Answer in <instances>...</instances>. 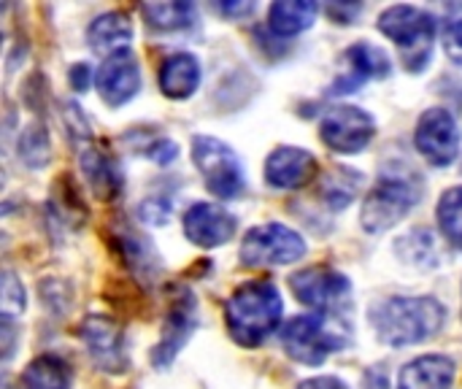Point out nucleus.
<instances>
[{
  "label": "nucleus",
  "instance_id": "423d86ee",
  "mask_svg": "<svg viewBox=\"0 0 462 389\" xmlns=\"http://www.w3.org/2000/svg\"><path fill=\"white\" fill-rule=\"evenodd\" d=\"M192 162L203 176V184L219 200H236L246 190V176L238 154L219 138L195 135L192 138Z\"/></svg>",
  "mask_w": 462,
  "mask_h": 389
},
{
  "label": "nucleus",
  "instance_id": "0eeeda50",
  "mask_svg": "<svg viewBox=\"0 0 462 389\" xmlns=\"http://www.w3.org/2000/svg\"><path fill=\"white\" fill-rule=\"evenodd\" d=\"M306 241L287 225L268 222L252 227L241 241V263L246 268H271V265H292L303 260Z\"/></svg>",
  "mask_w": 462,
  "mask_h": 389
},
{
  "label": "nucleus",
  "instance_id": "393cba45",
  "mask_svg": "<svg viewBox=\"0 0 462 389\" xmlns=\"http://www.w3.org/2000/svg\"><path fill=\"white\" fill-rule=\"evenodd\" d=\"M436 217H439V227L444 238L452 246L462 249V187H452L441 195Z\"/></svg>",
  "mask_w": 462,
  "mask_h": 389
},
{
  "label": "nucleus",
  "instance_id": "7ed1b4c3",
  "mask_svg": "<svg viewBox=\"0 0 462 389\" xmlns=\"http://www.w3.org/2000/svg\"><path fill=\"white\" fill-rule=\"evenodd\" d=\"M284 352L303 366H322L352 341V330L338 314H306L282 328Z\"/></svg>",
  "mask_w": 462,
  "mask_h": 389
},
{
  "label": "nucleus",
  "instance_id": "39448f33",
  "mask_svg": "<svg viewBox=\"0 0 462 389\" xmlns=\"http://www.w3.org/2000/svg\"><path fill=\"white\" fill-rule=\"evenodd\" d=\"M379 30L403 51L409 70H425L436 41V16L430 11L417 5H390L379 16Z\"/></svg>",
  "mask_w": 462,
  "mask_h": 389
},
{
  "label": "nucleus",
  "instance_id": "473e14b6",
  "mask_svg": "<svg viewBox=\"0 0 462 389\" xmlns=\"http://www.w3.org/2000/svg\"><path fill=\"white\" fill-rule=\"evenodd\" d=\"M298 389H349L338 376H314V379H306L300 382Z\"/></svg>",
  "mask_w": 462,
  "mask_h": 389
},
{
  "label": "nucleus",
  "instance_id": "f704fd0d",
  "mask_svg": "<svg viewBox=\"0 0 462 389\" xmlns=\"http://www.w3.org/2000/svg\"><path fill=\"white\" fill-rule=\"evenodd\" d=\"M217 8L222 14H230V16H244V14H252L254 11V3H219Z\"/></svg>",
  "mask_w": 462,
  "mask_h": 389
},
{
  "label": "nucleus",
  "instance_id": "20e7f679",
  "mask_svg": "<svg viewBox=\"0 0 462 389\" xmlns=\"http://www.w3.org/2000/svg\"><path fill=\"white\" fill-rule=\"evenodd\" d=\"M425 184L417 171L382 173V179L368 190L363 203V227L368 233H384L395 227L420 200Z\"/></svg>",
  "mask_w": 462,
  "mask_h": 389
},
{
  "label": "nucleus",
  "instance_id": "1a4fd4ad",
  "mask_svg": "<svg viewBox=\"0 0 462 389\" xmlns=\"http://www.w3.org/2000/svg\"><path fill=\"white\" fill-rule=\"evenodd\" d=\"M376 135V122L357 106H336L322 116L319 138L336 154H360Z\"/></svg>",
  "mask_w": 462,
  "mask_h": 389
},
{
  "label": "nucleus",
  "instance_id": "c85d7f7f",
  "mask_svg": "<svg viewBox=\"0 0 462 389\" xmlns=\"http://www.w3.org/2000/svg\"><path fill=\"white\" fill-rule=\"evenodd\" d=\"M141 217L143 222H152V225H165L168 217H171V203L162 200V198H152L141 206Z\"/></svg>",
  "mask_w": 462,
  "mask_h": 389
},
{
  "label": "nucleus",
  "instance_id": "72a5a7b5",
  "mask_svg": "<svg viewBox=\"0 0 462 389\" xmlns=\"http://www.w3.org/2000/svg\"><path fill=\"white\" fill-rule=\"evenodd\" d=\"M325 11H328V14H338V11H341V16H338V19L333 16V19H336L338 24H346V22H352V16H355V14H360V5H341V3H330V5H325Z\"/></svg>",
  "mask_w": 462,
  "mask_h": 389
},
{
  "label": "nucleus",
  "instance_id": "f3484780",
  "mask_svg": "<svg viewBox=\"0 0 462 389\" xmlns=\"http://www.w3.org/2000/svg\"><path fill=\"white\" fill-rule=\"evenodd\" d=\"M455 360L447 355H422L401 368L398 389H452Z\"/></svg>",
  "mask_w": 462,
  "mask_h": 389
},
{
  "label": "nucleus",
  "instance_id": "6ab92c4d",
  "mask_svg": "<svg viewBox=\"0 0 462 389\" xmlns=\"http://www.w3.org/2000/svg\"><path fill=\"white\" fill-rule=\"evenodd\" d=\"M130 38H133V24L122 11H111V14L97 16L87 30V41H89L92 51L106 54V57L127 49Z\"/></svg>",
  "mask_w": 462,
  "mask_h": 389
},
{
  "label": "nucleus",
  "instance_id": "f8f14e48",
  "mask_svg": "<svg viewBox=\"0 0 462 389\" xmlns=\"http://www.w3.org/2000/svg\"><path fill=\"white\" fill-rule=\"evenodd\" d=\"M195 325H198V303L189 292H184L173 303V309L165 320L162 336H160L157 347L152 349V366L157 371H165L179 357V352L184 349V344L195 333Z\"/></svg>",
  "mask_w": 462,
  "mask_h": 389
},
{
  "label": "nucleus",
  "instance_id": "5701e85b",
  "mask_svg": "<svg viewBox=\"0 0 462 389\" xmlns=\"http://www.w3.org/2000/svg\"><path fill=\"white\" fill-rule=\"evenodd\" d=\"M141 14L149 27L157 30H187L198 19V8L192 3H146Z\"/></svg>",
  "mask_w": 462,
  "mask_h": 389
},
{
  "label": "nucleus",
  "instance_id": "7c9ffc66",
  "mask_svg": "<svg viewBox=\"0 0 462 389\" xmlns=\"http://www.w3.org/2000/svg\"><path fill=\"white\" fill-rule=\"evenodd\" d=\"M176 144L173 141H168V138H162V141H157L154 146H149V157L154 160V162H160V165H168V162H173L176 160Z\"/></svg>",
  "mask_w": 462,
  "mask_h": 389
},
{
  "label": "nucleus",
  "instance_id": "2f4dec72",
  "mask_svg": "<svg viewBox=\"0 0 462 389\" xmlns=\"http://www.w3.org/2000/svg\"><path fill=\"white\" fill-rule=\"evenodd\" d=\"M89 79H92V70H89V65H84V62H76V65L70 68V84H73V89H76V92H84V89H89Z\"/></svg>",
  "mask_w": 462,
  "mask_h": 389
},
{
  "label": "nucleus",
  "instance_id": "f257e3e1",
  "mask_svg": "<svg viewBox=\"0 0 462 389\" xmlns=\"http://www.w3.org/2000/svg\"><path fill=\"white\" fill-rule=\"evenodd\" d=\"M368 320L382 344L403 349L439 336L447 309L436 298H390L376 303Z\"/></svg>",
  "mask_w": 462,
  "mask_h": 389
},
{
  "label": "nucleus",
  "instance_id": "412c9836",
  "mask_svg": "<svg viewBox=\"0 0 462 389\" xmlns=\"http://www.w3.org/2000/svg\"><path fill=\"white\" fill-rule=\"evenodd\" d=\"M317 11H319V5L311 0H279L268 11V27L276 35L290 38V35L309 30L317 19Z\"/></svg>",
  "mask_w": 462,
  "mask_h": 389
},
{
  "label": "nucleus",
  "instance_id": "cd10ccee",
  "mask_svg": "<svg viewBox=\"0 0 462 389\" xmlns=\"http://www.w3.org/2000/svg\"><path fill=\"white\" fill-rule=\"evenodd\" d=\"M0 301H3V317L5 320H11V317H16V314L24 311V290H22V282H16V276L11 271L3 273Z\"/></svg>",
  "mask_w": 462,
  "mask_h": 389
},
{
  "label": "nucleus",
  "instance_id": "ddd939ff",
  "mask_svg": "<svg viewBox=\"0 0 462 389\" xmlns=\"http://www.w3.org/2000/svg\"><path fill=\"white\" fill-rule=\"evenodd\" d=\"M138 89H141V70H138L135 54L130 49H122L106 57V62L97 70V92L103 103H108L111 108H119L127 100H133Z\"/></svg>",
  "mask_w": 462,
  "mask_h": 389
},
{
  "label": "nucleus",
  "instance_id": "dca6fc26",
  "mask_svg": "<svg viewBox=\"0 0 462 389\" xmlns=\"http://www.w3.org/2000/svg\"><path fill=\"white\" fill-rule=\"evenodd\" d=\"M344 62H346V73L333 81L330 95L355 92V89H360V84H365L371 79H384L390 73V57L379 46L363 43V41L346 49Z\"/></svg>",
  "mask_w": 462,
  "mask_h": 389
},
{
  "label": "nucleus",
  "instance_id": "9b49d317",
  "mask_svg": "<svg viewBox=\"0 0 462 389\" xmlns=\"http://www.w3.org/2000/svg\"><path fill=\"white\" fill-rule=\"evenodd\" d=\"M81 341H84V349L89 352V360L106 371V374H125L130 360H127V349H125V333L122 328L108 320V317H87L81 322V330H79Z\"/></svg>",
  "mask_w": 462,
  "mask_h": 389
},
{
  "label": "nucleus",
  "instance_id": "a211bd4d",
  "mask_svg": "<svg viewBox=\"0 0 462 389\" xmlns=\"http://www.w3.org/2000/svg\"><path fill=\"white\" fill-rule=\"evenodd\" d=\"M160 89L165 97L171 100H184L189 95H195L198 84H200V62L195 54L189 51H179L171 54L162 65H160Z\"/></svg>",
  "mask_w": 462,
  "mask_h": 389
},
{
  "label": "nucleus",
  "instance_id": "aec40b11",
  "mask_svg": "<svg viewBox=\"0 0 462 389\" xmlns=\"http://www.w3.org/2000/svg\"><path fill=\"white\" fill-rule=\"evenodd\" d=\"M81 171L87 176V184L92 187V192L97 198H116L119 187H122V173H119V165L114 162V157H108L103 149H95V146H87L81 149Z\"/></svg>",
  "mask_w": 462,
  "mask_h": 389
},
{
  "label": "nucleus",
  "instance_id": "4be33fe9",
  "mask_svg": "<svg viewBox=\"0 0 462 389\" xmlns=\"http://www.w3.org/2000/svg\"><path fill=\"white\" fill-rule=\"evenodd\" d=\"M70 382H73L70 368L57 355L35 357L22 374L24 389H70Z\"/></svg>",
  "mask_w": 462,
  "mask_h": 389
},
{
  "label": "nucleus",
  "instance_id": "a878e982",
  "mask_svg": "<svg viewBox=\"0 0 462 389\" xmlns=\"http://www.w3.org/2000/svg\"><path fill=\"white\" fill-rule=\"evenodd\" d=\"M433 238H436V236H433L430 230H414V233H409L406 238L398 241L401 249L409 246V252H398L401 260H403V263H414V265H420V268H436L441 255H439V246H436Z\"/></svg>",
  "mask_w": 462,
  "mask_h": 389
},
{
  "label": "nucleus",
  "instance_id": "2eb2a0df",
  "mask_svg": "<svg viewBox=\"0 0 462 389\" xmlns=\"http://www.w3.org/2000/svg\"><path fill=\"white\" fill-rule=\"evenodd\" d=\"M317 173V160L309 149L279 146L265 160V181L273 190H300Z\"/></svg>",
  "mask_w": 462,
  "mask_h": 389
},
{
  "label": "nucleus",
  "instance_id": "bb28decb",
  "mask_svg": "<svg viewBox=\"0 0 462 389\" xmlns=\"http://www.w3.org/2000/svg\"><path fill=\"white\" fill-rule=\"evenodd\" d=\"M19 157L30 168H41V165L49 162V135H46V127L30 125L27 130H22V135H19Z\"/></svg>",
  "mask_w": 462,
  "mask_h": 389
},
{
  "label": "nucleus",
  "instance_id": "4468645a",
  "mask_svg": "<svg viewBox=\"0 0 462 389\" xmlns=\"http://www.w3.org/2000/svg\"><path fill=\"white\" fill-rule=\"evenodd\" d=\"M238 230V219L217 203H195L184 214V233L195 246L214 249L227 244Z\"/></svg>",
  "mask_w": 462,
  "mask_h": 389
},
{
  "label": "nucleus",
  "instance_id": "f03ea898",
  "mask_svg": "<svg viewBox=\"0 0 462 389\" xmlns=\"http://www.w3.org/2000/svg\"><path fill=\"white\" fill-rule=\"evenodd\" d=\"M282 314L284 301L276 284L271 282H249L238 287L225 303L227 333L244 349L265 344V338L282 325Z\"/></svg>",
  "mask_w": 462,
  "mask_h": 389
},
{
  "label": "nucleus",
  "instance_id": "6e6552de",
  "mask_svg": "<svg viewBox=\"0 0 462 389\" xmlns=\"http://www.w3.org/2000/svg\"><path fill=\"white\" fill-rule=\"evenodd\" d=\"M290 287L300 303L314 309V314H341V309L352 298V284L344 273L317 265L295 273L290 279Z\"/></svg>",
  "mask_w": 462,
  "mask_h": 389
},
{
  "label": "nucleus",
  "instance_id": "c756f323",
  "mask_svg": "<svg viewBox=\"0 0 462 389\" xmlns=\"http://www.w3.org/2000/svg\"><path fill=\"white\" fill-rule=\"evenodd\" d=\"M444 46H447V54L449 60H455L462 68V19H455L447 32H444Z\"/></svg>",
  "mask_w": 462,
  "mask_h": 389
},
{
  "label": "nucleus",
  "instance_id": "b1692460",
  "mask_svg": "<svg viewBox=\"0 0 462 389\" xmlns=\"http://www.w3.org/2000/svg\"><path fill=\"white\" fill-rule=\"evenodd\" d=\"M360 184H363V176H360L357 171L336 168V171L328 176V181L322 184L325 203H328L330 208H336V211L346 208V206L355 200V195H357Z\"/></svg>",
  "mask_w": 462,
  "mask_h": 389
},
{
  "label": "nucleus",
  "instance_id": "9d476101",
  "mask_svg": "<svg viewBox=\"0 0 462 389\" xmlns=\"http://www.w3.org/2000/svg\"><path fill=\"white\" fill-rule=\"evenodd\" d=\"M460 125L447 108H428L420 116L414 130V146L430 165H452L460 154Z\"/></svg>",
  "mask_w": 462,
  "mask_h": 389
}]
</instances>
